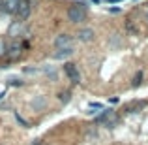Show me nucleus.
<instances>
[{"mask_svg":"<svg viewBox=\"0 0 148 145\" xmlns=\"http://www.w3.org/2000/svg\"><path fill=\"white\" fill-rule=\"evenodd\" d=\"M96 121L101 123L103 126H107V128H112V126H116V123H118V115H116L112 109H103Z\"/></svg>","mask_w":148,"mask_h":145,"instance_id":"1","label":"nucleus"},{"mask_svg":"<svg viewBox=\"0 0 148 145\" xmlns=\"http://www.w3.org/2000/svg\"><path fill=\"white\" fill-rule=\"evenodd\" d=\"M84 17H86V10H84V6L81 2L68 10V19L71 23H81V21H84Z\"/></svg>","mask_w":148,"mask_h":145,"instance_id":"2","label":"nucleus"},{"mask_svg":"<svg viewBox=\"0 0 148 145\" xmlns=\"http://www.w3.org/2000/svg\"><path fill=\"white\" fill-rule=\"evenodd\" d=\"M54 45H56V49H69L73 47V38L69 34H60L54 40Z\"/></svg>","mask_w":148,"mask_h":145,"instance_id":"3","label":"nucleus"},{"mask_svg":"<svg viewBox=\"0 0 148 145\" xmlns=\"http://www.w3.org/2000/svg\"><path fill=\"white\" fill-rule=\"evenodd\" d=\"M21 53H23V44H19V42L11 44L10 47L6 49V57L11 58V60H17V58L21 57Z\"/></svg>","mask_w":148,"mask_h":145,"instance_id":"4","label":"nucleus"},{"mask_svg":"<svg viewBox=\"0 0 148 145\" xmlns=\"http://www.w3.org/2000/svg\"><path fill=\"white\" fill-rule=\"evenodd\" d=\"M64 72L68 74V77L73 81V83H81V74H79V70H77V66L75 64H66L64 66Z\"/></svg>","mask_w":148,"mask_h":145,"instance_id":"5","label":"nucleus"},{"mask_svg":"<svg viewBox=\"0 0 148 145\" xmlns=\"http://www.w3.org/2000/svg\"><path fill=\"white\" fill-rule=\"evenodd\" d=\"M17 15L21 19H28V15H30V2H28V0H21V2H19Z\"/></svg>","mask_w":148,"mask_h":145,"instance_id":"6","label":"nucleus"},{"mask_svg":"<svg viewBox=\"0 0 148 145\" xmlns=\"http://www.w3.org/2000/svg\"><path fill=\"white\" fill-rule=\"evenodd\" d=\"M19 2H21V0H4V4H2V11H6V13H17Z\"/></svg>","mask_w":148,"mask_h":145,"instance_id":"7","label":"nucleus"},{"mask_svg":"<svg viewBox=\"0 0 148 145\" xmlns=\"http://www.w3.org/2000/svg\"><path fill=\"white\" fill-rule=\"evenodd\" d=\"M77 36H79L81 42H84V44H86V42H92V40H94V30H92V28H81Z\"/></svg>","mask_w":148,"mask_h":145,"instance_id":"8","label":"nucleus"},{"mask_svg":"<svg viewBox=\"0 0 148 145\" xmlns=\"http://www.w3.org/2000/svg\"><path fill=\"white\" fill-rule=\"evenodd\" d=\"M71 53H73V47H69V49H56L54 51V58H56V60H64V58L71 57Z\"/></svg>","mask_w":148,"mask_h":145,"instance_id":"9","label":"nucleus"},{"mask_svg":"<svg viewBox=\"0 0 148 145\" xmlns=\"http://www.w3.org/2000/svg\"><path fill=\"white\" fill-rule=\"evenodd\" d=\"M19 28H21V21H17L13 26H11V28H10V34H11L13 38H17V36H19Z\"/></svg>","mask_w":148,"mask_h":145,"instance_id":"10","label":"nucleus"},{"mask_svg":"<svg viewBox=\"0 0 148 145\" xmlns=\"http://www.w3.org/2000/svg\"><path fill=\"white\" fill-rule=\"evenodd\" d=\"M141 81H143V72H139L137 76H135V79H133V87H139Z\"/></svg>","mask_w":148,"mask_h":145,"instance_id":"11","label":"nucleus"},{"mask_svg":"<svg viewBox=\"0 0 148 145\" xmlns=\"http://www.w3.org/2000/svg\"><path fill=\"white\" fill-rule=\"evenodd\" d=\"M6 44H4V42L2 40H0V57H6Z\"/></svg>","mask_w":148,"mask_h":145,"instance_id":"12","label":"nucleus"},{"mask_svg":"<svg viewBox=\"0 0 148 145\" xmlns=\"http://www.w3.org/2000/svg\"><path fill=\"white\" fill-rule=\"evenodd\" d=\"M90 108H92V109H103V105H101L99 102H92V104H90Z\"/></svg>","mask_w":148,"mask_h":145,"instance_id":"13","label":"nucleus"},{"mask_svg":"<svg viewBox=\"0 0 148 145\" xmlns=\"http://www.w3.org/2000/svg\"><path fill=\"white\" fill-rule=\"evenodd\" d=\"M34 105H36V108H40V105H41V108H43V105H45V100H40V98H38V100L34 102Z\"/></svg>","mask_w":148,"mask_h":145,"instance_id":"14","label":"nucleus"},{"mask_svg":"<svg viewBox=\"0 0 148 145\" xmlns=\"http://www.w3.org/2000/svg\"><path fill=\"white\" fill-rule=\"evenodd\" d=\"M109 11H111V13H120V8H111Z\"/></svg>","mask_w":148,"mask_h":145,"instance_id":"15","label":"nucleus"},{"mask_svg":"<svg viewBox=\"0 0 148 145\" xmlns=\"http://www.w3.org/2000/svg\"><path fill=\"white\" fill-rule=\"evenodd\" d=\"M109 102H111V104H118V96H116V98L112 96V98H111V100H109Z\"/></svg>","mask_w":148,"mask_h":145,"instance_id":"16","label":"nucleus"},{"mask_svg":"<svg viewBox=\"0 0 148 145\" xmlns=\"http://www.w3.org/2000/svg\"><path fill=\"white\" fill-rule=\"evenodd\" d=\"M107 2H122V0H107Z\"/></svg>","mask_w":148,"mask_h":145,"instance_id":"17","label":"nucleus"},{"mask_svg":"<svg viewBox=\"0 0 148 145\" xmlns=\"http://www.w3.org/2000/svg\"><path fill=\"white\" fill-rule=\"evenodd\" d=\"M92 2H94V4H99V2H101V0H92Z\"/></svg>","mask_w":148,"mask_h":145,"instance_id":"18","label":"nucleus"},{"mask_svg":"<svg viewBox=\"0 0 148 145\" xmlns=\"http://www.w3.org/2000/svg\"><path fill=\"white\" fill-rule=\"evenodd\" d=\"M2 4H4V0H0V10H2Z\"/></svg>","mask_w":148,"mask_h":145,"instance_id":"19","label":"nucleus"},{"mask_svg":"<svg viewBox=\"0 0 148 145\" xmlns=\"http://www.w3.org/2000/svg\"><path fill=\"white\" fill-rule=\"evenodd\" d=\"M2 96H4V92H0V100H2Z\"/></svg>","mask_w":148,"mask_h":145,"instance_id":"20","label":"nucleus"}]
</instances>
